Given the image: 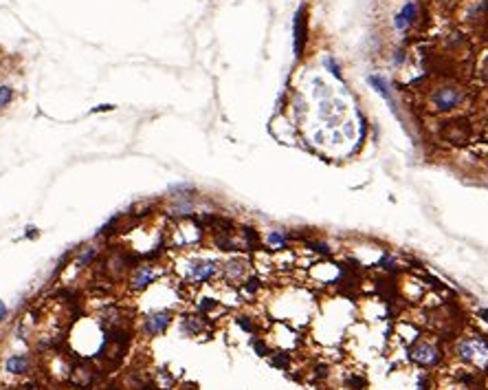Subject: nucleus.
Listing matches in <instances>:
<instances>
[{"mask_svg": "<svg viewBox=\"0 0 488 390\" xmlns=\"http://www.w3.org/2000/svg\"><path fill=\"white\" fill-rule=\"evenodd\" d=\"M97 256H99V247L86 245V247H82V251H79V256H77V260H75V265H77L79 269H84V267L93 265V262L97 260Z\"/></svg>", "mask_w": 488, "mask_h": 390, "instance_id": "16", "label": "nucleus"}, {"mask_svg": "<svg viewBox=\"0 0 488 390\" xmlns=\"http://www.w3.org/2000/svg\"><path fill=\"white\" fill-rule=\"evenodd\" d=\"M16 100V91L9 84H0V110L11 106V102Z\"/></svg>", "mask_w": 488, "mask_h": 390, "instance_id": "18", "label": "nucleus"}, {"mask_svg": "<svg viewBox=\"0 0 488 390\" xmlns=\"http://www.w3.org/2000/svg\"><path fill=\"white\" fill-rule=\"evenodd\" d=\"M115 106H110V104H101V106H97V108H93L91 112H103V110H112Z\"/></svg>", "mask_w": 488, "mask_h": 390, "instance_id": "31", "label": "nucleus"}, {"mask_svg": "<svg viewBox=\"0 0 488 390\" xmlns=\"http://www.w3.org/2000/svg\"><path fill=\"white\" fill-rule=\"evenodd\" d=\"M409 357L411 361H416L418 366H424V368H429V366H438L440 359H442V353H440L438 349H435L431 342H416L414 346L409 349Z\"/></svg>", "mask_w": 488, "mask_h": 390, "instance_id": "6", "label": "nucleus"}, {"mask_svg": "<svg viewBox=\"0 0 488 390\" xmlns=\"http://www.w3.org/2000/svg\"><path fill=\"white\" fill-rule=\"evenodd\" d=\"M220 260L216 258H189L185 265V280L192 284H207L220 276Z\"/></svg>", "mask_w": 488, "mask_h": 390, "instance_id": "1", "label": "nucleus"}, {"mask_svg": "<svg viewBox=\"0 0 488 390\" xmlns=\"http://www.w3.org/2000/svg\"><path fill=\"white\" fill-rule=\"evenodd\" d=\"M205 316H183L181 318V333L187 337H194L205 328Z\"/></svg>", "mask_w": 488, "mask_h": 390, "instance_id": "13", "label": "nucleus"}, {"mask_svg": "<svg viewBox=\"0 0 488 390\" xmlns=\"http://www.w3.org/2000/svg\"><path fill=\"white\" fill-rule=\"evenodd\" d=\"M367 84L374 88V91L378 93V95L383 97V100L387 102V104H391V110L396 112V106H394V95H391V88H390V82H387L383 75H367Z\"/></svg>", "mask_w": 488, "mask_h": 390, "instance_id": "12", "label": "nucleus"}, {"mask_svg": "<svg viewBox=\"0 0 488 390\" xmlns=\"http://www.w3.org/2000/svg\"><path fill=\"white\" fill-rule=\"evenodd\" d=\"M260 286H262V280H260L258 276H246L244 283H242V291L249 295H255L260 291Z\"/></svg>", "mask_w": 488, "mask_h": 390, "instance_id": "19", "label": "nucleus"}, {"mask_svg": "<svg viewBox=\"0 0 488 390\" xmlns=\"http://www.w3.org/2000/svg\"><path fill=\"white\" fill-rule=\"evenodd\" d=\"M341 133H343V137L354 139V135H357V126H354L352 121H345V124H341Z\"/></svg>", "mask_w": 488, "mask_h": 390, "instance_id": "26", "label": "nucleus"}, {"mask_svg": "<svg viewBox=\"0 0 488 390\" xmlns=\"http://www.w3.org/2000/svg\"><path fill=\"white\" fill-rule=\"evenodd\" d=\"M308 245H310V249H315V251H319V253H330L328 243H308Z\"/></svg>", "mask_w": 488, "mask_h": 390, "instance_id": "27", "label": "nucleus"}, {"mask_svg": "<svg viewBox=\"0 0 488 390\" xmlns=\"http://www.w3.org/2000/svg\"><path fill=\"white\" fill-rule=\"evenodd\" d=\"M33 236L37 238V227H33V225H29V227H27V238H33Z\"/></svg>", "mask_w": 488, "mask_h": 390, "instance_id": "32", "label": "nucleus"}, {"mask_svg": "<svg viewBox=\"0 0 488 390\" xmlns=\"http://www.w3.org/2000/svg\"><path fill=\"white\" fill-rule=\"evenodd\" d=\"M477 316L484 319V322H488V309H480V313H477Z\"/></svg>", "mask_w": 488, "mask_h": 390, "instance_id": "33", "label": "nucleus"}, {"mask_svg": "<svg viewBox=\"0 0 488 390\" xmlns=\"http://www.w3.org/2000/svg\"><path fill=\"white\" fill-rule=\"evenodd\" d=\"M418 13H420V7L416 0H407L405 4H402V9L394 16V29L396 31H407L409 27L416 25V20H418Z\"/></svg>", "mask_w": 488, "mask_h": 390, "instance_id": "10", "label": "nucleus"}, {"mask_svg": "<svg viewBox=\"0 0 488 390\" xmlns=\"http://www.w3.org/2000/svg\"><path fill=\"white\" fill-rule=\"evenodd\" d=\"M169 199L174 201H194L196 199V187L192 183H176V185H169Z\"/></svg>", "mask_w": 488, "mask_h": 390, "instance_id": "14", "label": "nucleus"}, {"mask_svg": "<svg viewBox=\"0 0 488 390\" xmlns=\"http://www.w3.org/2000/svg\"><path fill=\"white\" fill-rule=\"evenodd\" d=\"M235 324H238L242 331H246V333H255V324H253V319H251L249 316H238L235 318Z\"/></svg>", "mask_w": 488, "mask_h": 390, "instance_id": "24", "label": "nucleus"}, {"mask_svg": "<svg viewBox=\"0 0 488 390\" xmlns=\"http://www.w3.org/2000/svg\"><path fill=\"white\" fill-rule=\"evenodd\" d=\"M324 67L328 69V71L332 73L336 79H343V73H341V64L336 62V60L332 58V55H325V58H324Z\"/></svg>", "mask_w": 488, "mask_h": 390, "instance_id": "20", "label": "nucleus"}, {"mask_svg": "<svg viewBox=\"0 0 488 390\" xmlns=\"http://www.w3.org/2000/svg\"><path fill=\"white\" fill-rule=\"evenodd\" d=\"M464 93L453 84H442V86L433 88L429 95V104L433 106V110L438 112H451L462 104Z\"/></svg>", "mask_w": 488, "mask_h": 390, "instance_id": "2", "label": "nucleus"}, {"mask_svg": "<svg viewBox=\"0 0 488 390\" xmlns=\"http://www.w3.org/2000/svg\"><path fill=\"white\" fill-rule=\"evenodd\" d=\"M431 386V377L429 375H420L418 377V390H429Z\"/></svg>", "mask_w": 488, "mask_h": 390, "instance_id": "28", "label": "nucleus"}, {"mask_svg": "<svg viewBox=\"0 0 488 390\" xmlns=\"http://www.w3.org/2000/svg\"><path fill=\"white\" fill-rule=\"evenodd\" d=\"M240 234H242V238H244L242 245L246 249H258L260 247V234L255 232L253 227H242L240 229Z\"/></svg>", "mask_w": 488, "mask_h": 390, "instance_id": "17", "label": "nucleus"}, {"mask_svg": "<svg viewBox=\"0 0 488 390\" xmlns=\"http://www.w3.org/2000/svg\"><path fill=\"white\" fill-rule=\"evenodd\" d=\"M4 370L9 375H27L31 370V355L27 353H13L4 359Z\"/></svg>", "mask_w": 488, "mask_h": 390, "instance_id": "11", "label": "nucleus"}, {"mask_svg": "<svg viewBox=\"0 0 488 390\" xmlns=\"http://www.w3.org/2000/svg\"><path fill=\"white\" fill-rule=\"evenodd\" d=\"M251 346H253V351H255V353H258L260 357H266L268 353H271L268 344L262 340V337H258V335H255V337H251Z\"/></svg>", "mask_w": 488, "mask_h": 390, "instance_id": "21", "label": "nucleus"}, {"mask_svg": "<svg viewBox=\"0 0 488 390\" xmlns=\"http://www.w3.org/2000/svg\"><path fill=\"white\" fill-rule=\"evenodd\" d=\"M291 241V234L282 232V229H268L266 234V245L271 249H284Z\"/></svg>", "mask_w": 488, "mask_h": 390, "instance_id": "15", "label": "nucleus"}, {"mask_svg": "<svg viewBox=\"0 0 488 390\" xmlns=\"http://www.w3.org/2000/svg\"><path fill=\"white\" fill-rule=\"evenodd\" d=\"M348 386L352 390H363L367 384H365V379H363L361 375H352V377H348Z\"/></svg>", "mask_w": 488, "mask_h": 390, "instance_id": "25", "label": "nucleus"}, {"mask_svg": "<svg viewBox=\"0 0 488 390\" xmlns=\"http://www.w3.org/2000/svg\"><path fill=\"white\" fill-rule=\"evenodd\" d=\"M271 364L275 366V368H279V370L288 368V366H291V355L288 353H273Z\"/></svg>", "mask_w": 488, "mask_h": 390, "instance_id": "22", "label": "nucleus"}, {"mask_svg": "<svg viewBox=\"0 0 488 390\" xmlns=\"http://www.w3.org/2000/svg\"><path fill=\"white\" fill-rule=\"evenodd\" d=\"M159 276H161V271L156 269L152 262L136 265L134 269H132V276H130V289L132 291H145Z\"/></svg>", "mask_w": 488, "mask_h": 390, "instance_id": "7", "label": "nucleus"}, {"mask_svg": "<svg viewBox=\"0 0 488 390\" xmlns=\"http://www.w3.org/2000/svg\"><path fill=\"white\" fill-rule=\"evenodd\" d=\"M246 271H249V262L244 258H229L227 262L220 265V276L227 280V283H238V280L246 278Z\"/></svg>", "mask_w": 488, "mask_h": 390, "instance_id": "9", "label": "nucleus"}, {"mask_svg": "<svg viewBox=\"0 0 488 390\" xmlns=\"http://www.w3.org/2000/svg\"><path fill=\"white\" fill-rule=\"evenodd\" d=\"M343 112H345V104L334 97H325L319 100V119L324 121V126L328 130H336L343 124Z\"/></svg>", "mask_w": 488, "mask_h": 390, "instance_id": "3", "label": "nucleus"}, {"mask_svg": "<svg viewBox=\"0 0 488 390\" xmlns=\"http://www.w3.org/2000/svg\"><path fill=\"white\" fill-rule=\"evenodd\" d=\"M7 313H9V309H7V304H4V302H2V300H0V322H2V319H4V318H7Z\"/></svg>", "mask_w": 488, "mask_h": 390, "instance_id": "30", "label": "nucleus"}, {"mask_svg": "<svg viewBox=\"0 0 488 390\" xmlns=\"http://www.w3.org/2000/svg\"><path fill=\"white\" fill-rule=\"evenodd\" d=\"M405 58H407V55H405V51H402V49H398V51H394V58H391V60H394V64H398V67H400V64L405 62Z\"/></svg>", "mask_w": 488, "mask_h": 390, "instance_id": "29", "label": "nucleus"}, {"mask_svg": "<svg viewBox=\"0 0 488 390\" xmlns=\"http://www.w3.org/2000/svg\"><path fill=\"white\" fill-rule=\"evenodd\" d=\"M172 319H174V313L169 311V309H161V311L148 313V316L143 318L141 328H143V333L148 337H156V335H161V333L167 331L169 324H172Z\"/></svg>", "mask_w": 488, "mask_h": 390, "instance_id": "5", "label": "nucleus"}, {"mask_svg": "<svg viewBox=\"0 0 488 390\" xmlns=\"http://www.w3.org/2000/svg\"><path fill=\"white\" fill-rule=\"evenodd\" d=\"M216 307H218V302L214 298H202L200 302H198V311H200V316H207V313L214 311Z\"/></svg>", "mask_w": 488, "mask_h": 390, "instance_id": "23", "label": "nucleus"}, {"mask_svg": "<svg viewBox=\"0 0 488 390\" xmlns=\"http://www.w3.org/2000/svg\"><path fill=\"white\" fill-rule=\"evenodd\" d=\"M457 355L464 361H475L477 355L488 357V344L482 337H464L457 342Z\"/></svg>", "mask_w": 488, "mask_h": 390, "instance_id": "8", "label": "nucleus"}, {"mask_svg": "<svg viewBox=\"0 0 488 390\" xmlns=\"http://www.w3.org/2000/svg\"><path fill=\"white\" fill-rule=\"evenodd\" d=\"M308 7L301 4L295 11V20H293V46H295V58L299 60L304 55L308 46V18H306Z\"/></svg>", "mask_w": 488, "mask_h": 390, "instance_id": "4", "label": "nucleus"}]
</instances>
